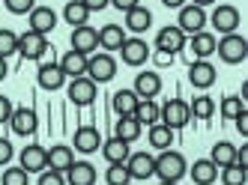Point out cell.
I'll return each mask as SVG.
<instances>
[{
	"instance_id": "obj_44",
	"label": "cell",
	"mask_w": 248,
	"mask_h": 185,
	"mask_svg": "<svg viewBox=\"0 0 248 185\" xmlns=\"http://www.w3.org/2000/svg\"><path fill=\"white\" fill-rule=\"evenodd\" d=\"M233 164H236V168H242V170H248V143L236 146V158H233Z\"/></svg>"
},
{
	"instance_id": "obj_32",
	"label": "cell",
	"mask_w": 248,
	"mask_h": 185,
	"mask_svg": "<svg viewBox=\"0 0 248 185\" xmlns=\"http://www.w3.org/2000/svg\"><path fill=\"white\" fill-rule=\"evenodd\" d=\"M63 21H69L72 27H81L90 21V12H87V6L81 3V0H69V3L63 6Z\"/></svg>"
},
{
	"instance_id": "obj_7",
	"label": "cell",
	"mask_w": 248,
	"mask_h": 185,
	"mask_svg": "<svg viewBox=\"0 0 248 185\" xmlns=\"http://www.w3.org/2000/svg\"><path fill=\"white\" fill-rule=\"evenodd\" d=\"M176 12H180V18H176V27H180L186 36H194V33L206 30V9L194 6V3H186L183 9H176Z\"/></svg>"
},
{
	"instance_id": "obj_3",
	"label": "cell",
	"mask_w": 248,
	"mask_h": 185,
	"mask_svg": "<svg viewBox=\"0 0 248 185\" xmlns=\"http://www.w3.org/2000/svg\"><path fill=\"white\" fill-rule=\"evenodd\" d=\"M188 120H191L188 102H183V99H168L165 105H158V123H165L168 128H173V132L186 128Z\"/></svg>"
},
{
	"instance_id": "obj_34",
	"label": "cell",
	"mask_w": 248,
	"mask_h": 185,
	"mask_svg": "<svg viewBox=\"0 0 248 185\" xmlns=\"http://www.w3.org/2000/svg\"><path fill=\"white\" fill-rule=\"evenodd\" d=\"M188 110H191V117H198V120H209L212 114H216V102H212L206 92H198L194 102L188 105Z\"/></svg>"
},
{
	"instance_id": "obj_24",
	"label": "cell",
	"mask_w": 248,
	"mask_h": 185,
	"mask_svg": "<svg viewBox=\"0 0 248 185\" xmlns=\"http://www.w3.org/2000/svg\"><path fill=\"white\" fill-rule=\"evenodd\" d=\"M72 161H75V150H72V146L57 143V146H51V150H48V168H51V170L66 173Z\"/></svg>"
},
{
	"instance_id": "obj_18",
	"label": "cell",
	"mask_w": 248,
	"mask_h": 185,
	"mask_svg": "<svg viewBox=\"0 0 248 185\" xmlns=\"http://www.w3.org/2000/svg\"><path fill=\"white\" fill-rule=\"evenodd\" d=\"M36 84L42 90H48V92H54V90H60L66 84V72L60 69V63H42L36 69Z\"/></svg>"
},
{
	"instance_id": "obj_40",
	"label": "cell",
	"mask_w": 248,
	"mask_h": 185,
	"mask_svg": "<svg viewBox=\"0 0 248 185\" xmlns=\"http://www.w3.org/2000/svg\"><path fill=\"white\" fill-rule=\"evenodd\" d=\"M3 6H6L12 15H27L33 6H36V0H3Z\"/></svg>"
},
{
	"instance_id": "obj_11",
	"label": "cell",
	"mask_w": 248,
	"mask_h": 185,
	"mask_svg": "<svg viewBox=\"0 0 248 185\" xmlns=\"http://www.w3.org/2000/svg\"><path fill=\"white\" fill-rule=\"evenodd\" d=\"M18 168H24L27 173H42L48 168V150L39 143H27L18 153Z\"/></svg>"
},
{
	"instance_id": "obj_29",
	"label": "cell",
	"mask_w": 248,
	"mask_h": 185,
	"mask_svg": "<svg viewBox=\"0 0 248 185\" xmlns=\"http://www.w3.org/2000/svg\"><path fill=\"white\" fill-rule=\"evenodd\" d=\"M60 69L66 72V78H81L87 75V57L78 51H66L60 57Z\"/></svg>"
},
{
	"instance_id": "obj_23",
	"label": "cell",
	"mask_w": 248,
	"mask_h": 185,
	"mask_svg": "<svg viewBox=\"0 0 248 185\" xmlns=\"http://www.w3.org/2000/svg\"><path fill=\"white\" fill-rule=\"evenodd\" d=\"M216 33H209V30H201V33H194L191 39H188V48L194 51V57L198 60H206V57H212L216 54Z\"/></svg>"
},
{
	"instance_id": "obj_47",
	"label": "cell",
	"mask_w": 248,
	"mask_h": 185,
	"mask_svg": "<svg viewBox=\"0 0 248 185\" xmlns=\"http://www.w3.org/2000/svg\"><path fill=\"white\" fill-rule=\"evenodd\" d=\"M81 3L87 6V12H102L105 6H111V0H81Z\"/></svg>"
},
{
	"instance_id": "obj_39",
	"label": "cell",
	"mask_w": 248,
	"mask_h": 185,
	"mask_svg": "<svg viewBox=\"0 0 248 185\" xmlns=\"http://www.w3.org/2000/svg\"><path fill=\"white\" fill-rule=\"evenodd\" d=\"M242 110H245L242 96H227V99L221 102V117H224V120H236Z\"/></svg>"
},
{
	"instance_id": "obj_37",
	"label": "cell",
	"mask_w": 248,
	"mask_h": 185,
	"mask_svg": "<svg viewBox=\"0 0 248 185\" xmlns=\"http://www.w3.org/2000/svg\"><path fill=\"white\" fill-rule=\"evenodd\" d=\"M105 182H108V185H129L132 176L126 170V164H108V170H105Z\"/></svg>"
},
{
	"instance_id": "obj_25",
	"label": "cell",
	"mask_w": 248,
	"mask_h": 185,
	"mask_svg": "<svg viewBox=\"0 0 248 185\" xmlns=\"http://www.w3.org/2000/svg\"><path fill=\"white\" fill-rule=\"evenodd\" d=\"M99 150H102V155H105L108 164H126V158H129V143L120 140V138H108Z\"/></svg>"
},
{
	"instance_id": "obj_53",
	"label": "cell",
	"mask_w": 248,
	"mask_h": 185,
	"mask_svg": "<svg viewBox=\"0 0 248 185\" xmlns=\"http://www.w3.org/2000/svg\"><path fill=\"white\" fill-rule=\"evenodd\" d=\"M129 185H132V182H129Z\"/></svg>"
},
{
	"instance_id": "obj_52",
	"label": "cell",
	"mask_w": 248,
	"mask_h": 185,
	"mask_svg": "<svg viewBox=\"0 0 248 185\" xmlns=\"http://www.w3.org/2000/svg\"><path fill=\"white\" fill-rule=\"evenodd\" d=\"M158 185H180V182H158Z\"/></svg>"
},
{
	"instance_id": "obj_16",
	"label": "cell",
	"mask_w": 248,
	"mask_h": 185,
	"mask_svg": "<svg viewBox=\"0 0 248 185\" xmlns=\"http://www.w3.org/2000/svg\"><path fill=\"white\" fill-rule=\"evenodd\" d=\"M99 146H102V135H99L96 125H78V128H75L72 150H78V153H84V155H90V153H99Z\"/></svg>"
},
{
	"instance_id": "obj_13",
	"label": "cell",
	"mask_w": 248,
	"mask_h": 185,
	"mask_svg": "<svg viewBox=\"0 0 248 185\" xmlns=\"http://www.w3.org/2000/svg\"><path fill=\"white\" fill-rule=\"evenodd\" d=\"M188 81H191L194 90H209L218 81V72H216V66H212L209 60H194L188 66Z\"/></svg>"
},
{
	"instance_id": "obj_30",
	"label": "cell",
	"mask_w": 248,
	"mask_h": 185,
	"mask_svg": "<svg viewBox=\"0 0 248 185\" xmlns=\"http://www.w3.org/2000/svg\"><path fill=\"white\" fill-rule=\"evenodd\" d=\"M140 125L132 114L129 117H117V125H114V138H120V140H126V143H132V140H138L140 138Z\"/></svg>"
},
{
	"instance_id": "obj_35",
	"label": "cell",
	"mask_w": 248,
	"mask_h": 185,
	"mask_svg": "<svg viewBox=\"0 0 248 185\" xmlns=\"http://www.w3.org/2000/svg\"><path fill=\"white\" fill-rule=\"evenodd\" d=\"M0 185H30V173L18 164H9V168L0 173Z\"/></svg>"
},
{
	"instance_id": "obj_14",
	"label": "cell",
	"mask_w": 248,
	"mask_h": 185,
	"mask_svg": "<svg viewBox=\"0 0 248 185\" xmlns=\"http://www.w3.org/2000/svg\"><path fill=\"white\" fill-rule=\"evenodd\" d=\"M126 170H129L132 179L144 182V179L155 176V158H153L150 153H129V158H126Z\"/></svg>"
},
{
	"instance_id": "obj_20",
	"label": "cell",
	"mask_w": 248,
	"mask_h": 185,
	"mask_svg": "<svg viewBox=\"0 0 248 185\" xmlns=\"http://www.w3.org/2000/svg\"><path fill=\"white\" fill-rule=\"evenodd\" d=\"M132 90L138 92V99H155L158 92H162V78H158V72H153V69L138 72Z\"/></svg>"
},
{
	"instance_id": "obj_22",
	"label": "cell",
	"mask_w": 248,
	"mask_h": 185,
	"mask_svg": "<svg viewBox=\"0 0 248 185\" xmlns=\"http://www.w3.org/2000/svg\"><path fill=\"white\" fill-rule=\"evenodd\" d=\"M129 36H126V30H123L120 24H105L102 30H99V48L102 51H120L123 48V42H126Z\"/></svg>"
},
{
	"instance_id": "obj_46",
	"label": "cell",
	"mask_w": 248,
	"mask_h": 185,
	"mask_svg": "<svg viewBox=\"0 0 248 185\" xmlns=\"http://www.w3.org/2000/svg\"><path fill=\"white\" fill-rule=\"evenodd\" d=\"M233 123H236V132H239V138H248V108L242 110V114H239Z\"/></svg>"
},
{
	"instance_id": "obj_49",
	"label": "cell",
	"mask_w": 248,
	"mask_h": 185,
	"mask_svg": "<svg viewBox=\"0 0 248 185\" xmlns=\"http://www.w3.org/2000/svg\"><path fill=\"white\" fill-rule=\"evenodd\" d=\"M162 3H165L168 9H183V6L188 3V0H162Z\"/></svg>"
},
{
	"instance_id": "obj_28",
	"label": "cell",
	"mask_w": 248,
	"mask_h": 185,
	"mask_svg": "<svg viewBox=\"0 0 248 185\" xmlns=\"http://www.w3.org/2000/svg\"><path fill=\"white\" fill-rule=\"evenodd\" d=\"M147 140H150V146H153V150L165 153V150H170V143H173V128H168L165 123H155V125H150Z\"/></svg>"
},
{
	"instance_id": "obj_51",
	"label": "cell",
	"mask_w": 248,
	"mask_h": 185,
	"mask_svg": "<svg viewBox=\"0 0 248 185\" xmlns=\"http://www.w3.org/2000/svg\"><path fill=\"white\" fill-rule=\"evenodd\" d=\"M6 72H9V66H6V60H3V57H0V81L6 78Z\"/></svg>"
},
{
	"instance_id": "obj_38",
	"label": "cell",
	"mask_w": 248,
	"mask_h": 185,
	"mask_svg": "<svg viewBox=\"0 0 248 185\" xmlns=\"http://www.w3.org/2000/svg\"><path fill=\"white\" fill-rule=\"evenodd\" d=\"M218 179L221 185H245V170L236 168V164H227V168L218 170Z\"/></svg>"
},
{
	"instance_id": "obj_9",
	"label": "cell",
	"mask_w": 248,
	"mask_h": 185,
	"mask_svg": "<svg viewBox=\"0 0 248 185\" xmlns=\"http://www.w3.org/2000/svg\"><path fill=\"white\" fill-rule=\"evenodd\" d=\"M72 51L84 54V57H90V54L99 51V30L90 27V24H81V27H72V39H69Z\"/></svg>"
},
{
	"instance_id": "obj_15",
	"label": "cell",
	"mask_w": 248,
	"mask_h": 185,
	"mask_svg": "<svg viewBox=\"0 0 248 185\" xmlns=\"http://www.w3.org/2000/svg\"><path fill=\"white\" fill-rule=\"evenodd\" d=\"M120 57H123V63H126V66H144L150 60V45L140 39V36H132V39L123 42Z\"/></svg>"
},
{
	"instance_id": "obj_42",
	"label": "cell",
	"mask_w": 248,
	"mask_h": 185,
	"mask_svg": "<svg viewBox=\"0 0 248 185\" xmlns=\"http://www.w3.org/2000/svg\"><path fill=\"white\" fill-rule=\"evenodd\" d=\"M12 155H15V150H12V140L0 138V164H9V161H12Z\"/></svg>"
},
{
	"instance_id": "obj_8",
	"label": "cell",
	"mask_w": 248,
	"mask_h": 185,
	"mask_svg": "<svg viewBox=\"0 0 248 185\" xmlns=\"http://www.w3.org/2000/svg\"><path fill=\"white\" fill-rule=\"evenodd\" d=\"M45 51H48V39L42 33H33V30L18 33V54H21V60H42Z\"/></svg>"
},
{
	"instance_id": "obj_4",
	"label": "cell",
	"mask_w": 248,
	"mask_h": 185,
	"mask_svg": "<svg viewBox=\"0 0 248 185\" xmlns=\"http://www.w3.org/2000/svg\"><path fill=\"white\" fill-rule=\"evenodd\" d=\"M114 75H117V60L108 51H99V54L87 57V78L93 84H108V81H114Z\"/></svg>"
},
{
	"instance_id": "obj_26",
	"label": "cell",
	"mask_w": 248,
	"mask_h": 185,
	"mask_svg": "<svg viewBox=\"0 0 248 185\" xmlns=\"http://www.w3.org/2000/svg\"><path fill=\"white\" fill-rule=\"evenodd\" d=\"M126 27L132 30V33H147L150 27H153V12L147 9V6H132L129 12H126Z\"/></svg>"
},
{
	"instance_id": "obj_12",
	"label": "cell",
	"mask_w": 248,
	"mask_h": 185,
	"mask_svg": "<svg viewBox=\"0 0 248 185\" xmlns=\"http://www.w3.org/2000/svg\"><path fill=\"white\" fill-rule=\"evenodd\" d=\"M9 125H12V132L18 135V138H30V135H36L39 117H36V110H33V108H15L12 117H9Z\"/></svg>"
},
{
	"instance_id": "obj_19",
	"label": "cell",
	"mask_w": 248,
	"mask_h": 185,
	"mask_svg": "<svg viewBox=\"0 0 248 185\" xmlns=\"http://www.w3.org/2000/svg\"><path fill=\"white\" fill-rule=\"evenodd\" d=\"M63 176H66V185H96V179H99L90 161H72Z\"/></svg>"
},
{
	"instance_id": "obj_48",
	"label": "cell",
	"mask_w": 248,
	"mask_h": 185,
	"mask_svg": "<svg viewBox=\"0 0 248 185\" xmlns=\"http://www.w3.org/2000/svg\"><path fill=\"white\" fill-rule=\"evenodd\" d=\"M140 3V0H111V6H117L120 12H129L132 6H138Z\"/></svg>"
},
{
	"instance_id": "obj_2",
	"label": "cell",
	"mask_w": 248,
	"mask_h": 185,
	"mask_svg": "<svg viewBox=\"0 0 248 185\" xmlns=\"http://www.w3.org/2000/svg\"><path fill=\"white\" fill-rule=\"evenodd\" d=\"M216 54L221 57V63L239 66L248 57V39H245V36H239V33H227V36H221V39L216 42Z\"/></svg>"
},
{
	"instance_id": "obj_31",
	"label": "cell",
	"mask_w": 248,
	"mask_h": 185,
	"mask_svg": "<svg viewBox=\"0 0 248 185\" xmlns=\"http://www.w3.org/2000/svg\"><path fill=\"white\" fill-rule=\"evenodd\" d=\"M233 158H236V146L230 140H218L216 146H212V153H209V161L216 164L218 170L227 168V164H233Z\"/></svg>"
},
{
	"instance_id": "obj_1",
	"label": "cell",
	"mask_w": 248,
	"mask_h": 185,
	"mask_svg": "<svg viewBox=\"0 0 248 185\" xmlns=\"http://www.w3.org/2000/svg\"><path fill=\"white\" fill-rule=\"evenodd\" d=\"M186 173H188V161H186L183 153L165 150L162 155L155 158V176L162 179V182H180Z\"/></svg>"
},
{
	"instance_id": "obj_27",
	"label": "cell",
	"mask_w": 248,
	"mask_h": 185,
	"mask_svg": "<svg viewBox=\"0 0 248 185\" xmlns=\"http://www.w3.org/2000/svg\"><path fill=\"white\" fill-rule=\"evenodd\" d=\"M138 92L135 90H117L114 92V99H111V108H114V114L117 117H129L135 114V108H138Z\"/></svg>"
},
{
	"instance_id": "obj_36",
	"label": "cell",
	"mask_w": 248,
	"mask_h": 185,
	"mask_svg": "<svg viewBox=\"0 0 248 185\" xmlns=\"http://www.w3.org/2000/svg\"><path fill=\"white\" fill-rule=\"evenodd\" d=\"M12 54H18V33H12V30H0V57L9 60Z\"/></svg>"
},
{
	"instance_id": "obj_33",
	"label": "cell",
	"mask_w": 248,
	"mask_h": 185,
	"mask_svg": "<svg viewBox=\"0 0 248 185\" xmlns=\"http://www.w3.org/2000/svg\"><path fill=\"white\" fill-rule=\"evenodd\" d=\"M132 117H135L140 125H155V123H158V105H155V99H140Z\"/></svg>"
},
{
	"instance_id": "obj_6",
	"label": "cell",
	"mask_w": 248,
	"mask_h": 185,
	"mask_svg": "<svg viewBox=\"0 0 248 185\" xmlns=\"http://www.w3.org/2000/svg\"><path fill=\"white\" fill-rule=\"evenodd\" d=\"M66 96L75 108H90L99 96V84H93L87 75L81 78H69V87H66Z\"/></svg>"
},
{
	"instance_id": "obj_5",
	"label": "cell",
	"mask_w": 248,
	"mask_h": 185,
	"mask_svg": "<svg viewBox=\"0 0 248 185\" xmlns=\"http://www.w3.org/2000/svg\"><path fill=\"white\" fill-rule=\"evenodd\" d=\"M206 24H212V30L227 36V33H236L239 24H242V15L236 6H230V3H221L212 9V15H206Z\"/></svg>"
},
{
	"instance_id": "obj_10",
	"label": "cell",
	"mask_w": 248,
	"mask_h": 185,
	"mask_svg": "<svg viewBox=\"0 0 248 185\" xmlns=\"http://www.w3.org/2000/svg\"><path fill=\"white\" fill-rule=\"evenodd\" d=\"M186 45H188V39H186V33L176 27V24H168V27H162V30L155 33V48L173 54V57H176V54H180Z\"/></svg>"
},
{
	"instance_id": "obj_45",
	"label": "cell",
	"mask_w": 248,
	"mask_h": 185,
	"mask_svg": "<svg viewBox=\"0 0 248 185\" xmlns=\"http://www.w3.org/2000/svg\"><path fill=\"white\" fill-rule=\"evenodd\" d=\"M150 57L155 60V66H170V63H173V54H168V51H158V48H155V51H150Z\"/></svg>"
},
{
	"instance_id": "obj_21",
	"label": "cell",
	"mask_w": 248,
	"mask_h": 185,
	"mask_svg": "<svg viewBox=\"0 0 248 185\" xmlns=\"http://www.w3.org/2000/svg\"><path fill=\"white\" fill-rule=\"evenodd\" d=\"M188 176L194 185H212V182H218V168L209 158H198L194 164H188Z\"/></svg>"
},
{
	"instance_id": "obj_17",
	"label": "cell",
	"mask_w": 248,
	"mask_h": 185,
	"mask_svg": "<svg viewBox=\"0 0 248 185\" xmlns=\"http://www.w3.org/2000/svg\"><path fill=\"white\" fill-rule=\"evenodd\" d=\"M27 21H30V27H27V30L48 36L51 30L57 27V12L51 9V6H33V9L27 12Z\"/></svg>"
},
{
	"instance_id": "obj_41",
	"label": "cell",
	"mask_w": 248,
	"mask_h": 185,
	"mask_svg": "<svg viewBox=\"0 0 248 185\" xmlns=\"http://www.w3.org/2000/svg\"><path fill=\"white\" fill-rule=\"evenodd\" d=\"M36 185H66V176H63L60 170H51V168H45V170L39 173Z\"/></svg>"
},
{
	"instance_id": "obj_50",
	"label": "cell",
	"mask_w": 248,
	"mask_h": 185,
	"mask_svg": "<svg viewBox=\"0 0 248 185\" xmlns=\"http://www.w3.org/2000/svg\"><path fill=\"white\" fill-rule=\"evenodd\" d=\"M188 3H194V6H201V9H206V6H212L216 0H188Z\"/></svg>"
},
{
	"instance_id": "obj_43",
	"label": "cell",
	"mask_w": 248,
	"mask_h": 185,
	"mask_svg": "<svg viewBox=\"0 0 248 185\" xmlns=\"http://www.w3.org/2000/svg\"><path fill=\"white\" fill-rule=\"evenodd\" d=\"M12 110H15V105H12V102H9L6 96H0V125H3V123H9Z\"/></svg>"
}]
</instances>
